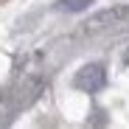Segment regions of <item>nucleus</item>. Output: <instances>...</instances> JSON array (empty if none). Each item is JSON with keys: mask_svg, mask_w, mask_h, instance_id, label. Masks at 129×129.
Listing matches in <instances>:
<instances>
[{"mask_svg": "<svg viewBox=\"0 0 129 129\" xmlns=\"http://www.w3.org/2000/svg\"><path fill=\"white\" fill-rule=\"evenodd\" d=\"M126 17H129V6H112V9L98 11L95 17H90L84 25H87V31H101V28H112V25L123 23Z\"/></svg>", "mask_w": 129, "mask_h": 129, "instance_id": "obj_2", "label": "nucleus"}, {"mask_svg": "<svg viewBox=\"0 0 129 129\" xmlns=\"http://www.w3.org/2000/svg\"><path fill=\"white\" fill-rule=\"evenodd\" d=\"M90 3H95V0H59V3H56V9H59V11H68V14H73V11L87 9Z\"/></svg>", "mask_w": 129, "mask_h": 129, "instance_id": "obj_3", "label": "nucleus"}, {"mask_svg": "<svg viewBox=\"0 0 129 129\" xmlns=\"http://www.w3.org/2000/svg\"><path fill=\"white\" fill-rule=\"evenodd\" d=\"M73 84L81 90V93H98L104 84H107V68L101 62H90V64H84V68L76 73Z\"/></svg>", "mask_w": 129, "mask_h": 129, "instance_id": "obj_1", "label": "nucleus"}]
</instances>
